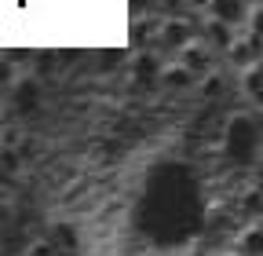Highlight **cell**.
I'll use <instances>...</instances> for the list:
<instances>
[{"instance_id": "14", "label": "cell", "mask_w": 263, "mask_h": 256, "mask_svg": "<svg viewBox=\"0 0 263 256\" xmlns=\"http://www.w3.org/2000/svg\"><path fill=\"white\" fill-rule=\"evenodd\" d=\"M186 4H190L194 11H209V4H212V0H186Z\"/></svg>"}, {"instance_id": "11", "label": "cell", "mask_w": 263, "mask_h": 256, "mask_svg": "<svg viewBox=\"0 0 263 256\" xmlns=\"http://www.w3.org/2000/svg\"><path fill=\"white\" fill-rule=\"evenodd\" d=\"M33 103H37V84H33V81H22L18 92H15V106H18V110H29Z\"/></svg>"}, {"instance_id": "7", "label": "cell", "mask_w": 263, "mask_h": 256, "mask_svg": "<svg viewBox=\"0 0 263 256\" xmlns=\"http://www.w3.org/2000/svg\"><path fill=\"white\" fill-rule=\"evenodd\" d=\"M238 256H263V223H252V227L241 231V238H238Z\"/></svg>"}, {"instance_id": "9", "label": "cell", "mask_w": 263, "mask_h": 256, "mask_svg": "<svg viewBox=\"0 0 263 256\" xmlns=\"http://www.w3.org/2000/svg\"><path fill=\"white\" fill-rule=\"evenodd\" d=\"M241 92L249 95V99L263 95V62H256L252 70H245V74H241Z\"/></svg>"}, {"instance_id": "3", "label": "cell", "mask_w": 263, "mask_h": 256, "mask_svg": "<svg viewBox=\"0 0 263 256\" xmlns=\"http://www.w3.org/2000/svg\"><path fill=\"white\" fill-rule=\"evenodd\" d=\"M252 8H256L252 0H212V4H209V19L227 22V26H234V29H245Z\"/></svg>"}, {"instance_id": "19", "label": "cell", "mask_w": 263, "mask_h": 256, "mask_svg": "<svg viewBox=\"0 0 263 256\" xmlns=\"http://www.w3.org/2000/svg\"><path fill=\"white\" fill-rule=\"evenodd\" d=\"M259 150H263V143H259Z\"/></svg>"}, {"instance_id": "8", "label": "cell", "mask_w": 263, "mask_h": 256, "mask_svg": "<svg viewBox=\"0 0 263 256\" xmlns=\"http://www.w3.org/2000/svg\"><path fill=\"white\" fill-rule=\"evenodd\" d=\"M197 81H201V77H194L186 66H179V62H176V66H164V77H161L164 88H176V92H186V88H194Z\"/></svg>"}, {"instance_id": "16", "label": "cell", "mask_w": 263, "mask_h": 256, "mask_svg": "<svg viewBox=\"0 0 263 256\" xmlns=\"http://www.w3.org/2000/svg\"><path fill=\"white\" fill-rule=\"evenodd\" d=\"M256 187L263 190V161H259V169H256Z\"/></svg>"}, {"instance_id": "13", "label": "cell", "mask_w": 263, "mask_h": 256, "mask_svg": "<svg viewBox=\"0 0 263 256\" xmlns=\"http://www.w3.org/2000/svg\"><path fill=\"white\" fill-rule=\"evenodd\" d=\"M245 33H252V37H259V41H263V8H252V15H249V26H245Z\"/></svg>"}, {"instance_id": "6", "label": "cell", "mask_w": 263, "mask_h": 256, "mask_svg": "<svg viewBox=\"0 0 263 256\" xmlns=\"http://www.w3.org/2000/svg\"><path fill=\"white\" fill-rule=\"evenodd\" d=\"M132 74H136V81L146 88V84H161L164 66H161V59H157V55H139L136 62H132Z\"/></svg>"}, {"instance_id": "18", "label": "cell", "mask_w": 263, "mask_h": 256, "mask_svg": "<svg viewBox=\"0 0 263 256\" xmlns=\"http://www.w3.org/2000/svg\"><path fill=\"white\" fill-rule=\"evenodd\" d=\"M256 8H263V0H256Z\"/></svg>"}, {"instance_id": "12", "label": "cell", "mask_w": 263, "mask_h": 256, "mask_svg": "<svg viewBox=\"0 0 263 256\" xmlns=\"http://www.w3.org/2000/svg\"><path fill=\"white\" fill-rule=\"evenodd\" d=\"M128 4H132V11H136V15H161V0H128Z\"/></svg>"}, {"instance_id": "15", "label": "cell", "mask_w": 263, "mask_h": 256, "mask_svg": "<svg viewBox=\"0 0 263 256\" xmlns=\"http://www.w3.org/2000/svg\"><path fill=\"white\" fill-rule=\"evenodd\" d=\"M33 256H55V249H51V245H41V249L33 252Z\"/></svg>"}, {"instance_id": "2", "label": "cell", "mask_w": 263, "mask_h": 256, "mask_svg": "<svg viewBox=\"0 0 263 256\" xmlns=\"http://www.w3.org/2000/svg\"><path fill=\"white\" fill-rule=\"evenodd\" d=\"M190 26L194 22H183V19H161V26H157V48L161 51H183L190 41H194V33H190Z\"/></svg>"}, {"instance_id": "1", "label": "cell", "mask_w": 263, "mask_h": 256, "mask_svg": "<svg viewBox=\"0 0 263 256\" xmlns=\"http://www.w3.org/2000/svg\"><path fill=\"white\" fill-rule=\"evenodd\" d=\"M176 62H179V66H186L194 77H201V81H205L209 74H216V70H219V66H216V51H212L205 41H190V44L179 51V59H176Z\"/></svg>"}, {"instance_id": "17", "label": "cell", "mask_w": 263, "mask_h": 256, "mask_svg": "<svg viewBox=\"0 0 263 256\" xmlns=\"http://www.w3.org/2000/svg\"><path fill=\"white\" fill-rule=\"evenodd\" d=\"M252 103H256V110H263V95H256V99H252Z\"/></svg>"}, {"instance_id": "10", "label": "cell", "mask_w": 263, "mask_h": 256, "mask_svg": "<svg viewBox=\"0 0 263 256\" xmlns=\"http://www.w3.org/2000/svg\"><path fill=\"white\" fill-rule=\"evenodd\" d=\"M223 88H227V77L216 70V74H209L205 81H201V95H205V99L212 103V99H219V95H223Z\"/></svg>"}, {"instance_id": "4", "label": "cell", "mask_w": 263, "mask_h": 256, "mask_svg": "<svg viewBox=\"0 0 263 256\" xmlns=\"http://www.w3.org/2000/svg\"><path fill=\"white\" fill-rule=\"evenodd\" d=\"M238 29L234 26H227V22H216V19H209L205 26H201V41L216 51V55H230V48L238 44Z\"/></svg>"}, {"instance_id": "5", "label": "cell", "mask_w": 263, "mask_h": 256, "mask_svg": "<svg viewBox=\"0 0 263 256\" xmlns=\"http://www.w3.org/2000/svg\"><path fill=\"white\" fill-rule=\"evenodd\" d=\"M230 62H234V66L245 74V70H252L256 62H263V41L259 37H252V33H241L238 37V44L230 48V55H227Z\"/></svg>"}]
</instances>
